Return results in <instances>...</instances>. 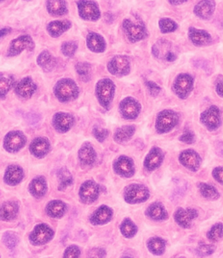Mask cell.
<instances>
[{
	"label": "cell",
	"instance_id": "cell-12",
	"mask_svg": "<svg viewBox=\"0 0 223 258\" xmlns=\"http://www.w3.org/2000/svg\"><path fill=\"white\" fill-rule=\"evenodd\" d=\"M27 141V137L23 132L20 131H12L4 139V148L10 154H15L25 147Z\"/></svg>",
	"mask_w": 223,
	"mask_h": 258
},
{
	"label": "cell",
	"instance_id": "cell-52",
	"mask_svg": "<svg viewBox=\"0 0 223 258\" xmlns=\"http://www.w3.org/2000/svg\"><path fill=\"white\" fill-rule=\"evenodd\" d=\"M106 256V250L104 248H93L88 252V256L93 257H105Z\"/></svg>",
	"mask_w": 223,
	"mask_h": 258
},
{
	"label": "cell",
	"instance_id": "cell-27",
	"mask_svg": "<svg viewBox=\"0 0 223 258\" xmlns=\"http://www.w3.org/2000/svg\"><path fill=\"white\" fill-rule=\"evenodd\" d=\"M216 9V2L212 0H203L198 2L194 8V14L203 20H208L212 18Z\"/></svg>",
	"mask_w": 223,
	"mask_h": 258
},
{
	"label": "cell",
	"instance_id": "cell-33",
	"mask_svg": "<svg viewBox=\"0 0 223 258\" xmlns=\"http://www.w3.org/2000/svg\"><path fill=\"white\" fill-rule=\"evenodd\" d=\"M36 63L45 72L53 71L56 66V59L47 50H44L38 54L36 58Z\"/></svg>",
	"mask_w": 223,
	"mask_h": 258
},
{
	"label": "cell",
	"instance_id": "cell-22",
	"mask_svg": "<svg viewBox=\"0 0 223 258\" xmlns=\"http://www.w3.org/2000/svg\"><path fill=\"white\" fill-rule=\"evenodd\" d=\"M188 36L192 44L198 47L207 46L212 43V36L205 30L198 29L195 27H190L188 31Z\"/></svg>",
	"mask_w": 223,
	"mask_h": 258
},
{
	"label": "cell",
	"instance_id": "cell-34",
	"mask_svg": "<svg viewBox=\"0 0 223 258\" xmlns=\"http://www.w3.org/2000/svg\"><path fill=\"white\" fill-rule=\"evenodd\" d=\"M46 9L48 14L53 17H61L68 14V4L63 0L46 1Z\"/></svg>",
	"mask_w": 223,
	"mask_h": 258
},
{
	"label": "cell",
	"instance_id": "cell-28",
	"mask_svg": "<svg viewBox=\"0 0 223 258\" xmlns=\"http://www.w3.org/2000/svg\"><path fill=\"white\" fill-rule=\"evenodd\" d=\"M146 217L154 221H164L169 217L167 209L161 202H154L145 211Z\"/></svg>",
	"mask_w": 223,
	"mask_h": 258
},
{
	"label": "cell",
	"instance_id": "cell-48",
	"mask_svg": "<svg viewBox=\"0 0 223 258\" xmlns=\"http://www.w3.org/2000/svg\"><path fill=\"white\" fill-rule=\"evenodd\" d=\"M81 256V250L76 245H71L63 252V257L78 258Z\"/></svg>",
	"mask_w": 223,
	"mask_h": 258
},
{
	"label": "cell",
	"instance_id": "cell-42",
	"mask_svg": "<svg viewBox=\"0 0 223 258\" xmlns=\"http://www.w3.org/2000/svg\"><path fill=\"white\" fill-rule=\"evenodd\" d=\"M158 26H159L161 32L163 34L176 32L179 27L176 22L168 18H161L159 22H158Z\"/></svg>",
	"mask_w": 223,
	"mask_h": 258
},
{
	"label": "cell",
	"instance_id": "cell-4",
	"mask_svg": "<svg viewBox=\"0 0 223 258\" xmlns=\"http://www.w3.org/2000/svg\"><path fill=\"white\" fill-rule=\"evenodd\" d=\"M122 27L131 43L142 41L148 36V32L144 23L141 20L133 21L125 18L122 23Z\"/></svg>",
	"mask_w": 223,
	"mask_h": 258
},
{
	"label": "cell",
	"instance_id": "cell-50",
	"mask_svg": "<svg viewBox=\"0 0 223 258\" xmlns=\"http://www.w3.org/2000/svg\"><path fill=\"white\" fill-rule=\"evenodd\" d=\"M215 251V247L213 245L211 244H203L199 246L197 248V252L198 256H207L213 254Z\"/></svg>",
	"mask_w": 223,
	"mask_h": 258
},
{
	"label": "cell",
	"instance_id": "cell-37",
	"mask_svg": "<svg viewBox=\"0 0 223 258\" xmlns=\"http://www.w3.org/2000/svg\"><path fill=\"white\" fill-rule=\"evenodd\" d=\"M197 186H198L201 195L205 199L209 200V201H216L220 198V193L218 190L211 184L200 181V182H198Z\"/></svg>",
	"mask_w": 223,
	"mask_h": 258
},
{
	"label": "cell",
	"instance_id": "cell-43",
	"mask_svg": "<svg viewBox=\"0 0 223 258\" xmlns=\"http://www.w3.org/2000/svg\"><path fill=\"white\" fill-rule=\"evenodd\" d=\"M170 46L171 43H169L167 41H159L153 46L152 51L153 54L156 58H161L162 52L163 53V57L165 59V56L167 55V53L170 52Z\"/></svg>",
	"mask_w": 223,
	"mask_h": 258
},
{
	"label": "cell",
	"instance_id": "cell-11",
	"mask_svg": "<svg viewBox=\"0 0 223 258\" xmlns=\"http://www.w3.org/2000/svg\"><path fill=\"white\" fill-rule=\"evenodd\" d=\"M101 193V186L94 180L84 181L79 188V198L84 204L91 205L97 202Z\"/></svg>",
	"mask_w": 223,
	"mask_h": 258
},
{
	"label": "cell",
	"instance_id": "cell-21",
	"mask_svg": "<svg viewBox=\"0 0 223 258\" xmlns=\"http://www.w3.org/2000/svg\"><path fill=\"white\" fill-rule=\"evenodd\" d=\"M164 158V153L160 148H152L143 161L145 169L148 172H154L156 169L160 168V166L163 164Z\"/></svg>",
	"mask_w": 223,
	"mask_h": 258
},
{
	"label": "cell",
	"instance_id": "cell-40",
	"mask_svg": "<svg viewBox=\"0 0 223 258\" xmlns=\"http://www.w3.org/2000/svg\"><path fill=\"white\" fill-rule=\"evenodd\" d=\"M14 79L13 75L1 73L0 74V98H5L14 87Z\"/></svg>",
	"mask_w": 223,
	"mask_h": 258
},
{
	"label": "cell",
	"instance_id": "cell-35",
	"mask_svg": "<svg viewBox=\"0 0 223 258\" xmlns=\"http://www.w3.org/2000/svg\"><path fill=\"white\" fill-rule=\"evenodd\" d=\"M136 132L135 125H126L118 128L114 134V141L118 144H124L130 141Z\"/></svg>",
	"mask_w": 223,
	"mask_h": 258
},
{
	"label": "cell",
	"instance_id": "cell-41",
	"mask_svg": "<svg viewBox=\"0 0 223 258\" xmlns=\"http://www.w3.org/2000/svg\"><path fill=\"white\" fill-rule=\"evenodd\" d=\"M75 70L79 77L84 82H88L91 80L92 75V66L88 62H79L75 66Z\"/></svg>",
	"mask_w": 223,
	"mask_h": 258
},
{
	"label": "cell",
	"instance_id": "cell-1",
	"mask_svg": "<svg viewBox=\"0 0 223 258\" xmlns=\"http://www.w3.org/2000/svg\"><path fill=\"white\" fill-rule=\"evenodd\" d=\"M54 94L55 98L62 103L72 102L79 97V86L75 80L68 78L61 79L57 82L54 87Z\"/></svg>",
	"mask_w": 223,
	"mask_h": 258
},
{
	"label": "cell",
	"instance_id": "cell-3",
	"mask_svg": "<svg viewBox=\"0 0 223 258\" xmlns=\"http://www.w3.org/2000/svg\"><path fill=\"white\" fill-rule=\"evenodd\" d=\"M180 122V116L174 110L165 109L158 114L156 118L155 129L159 135L169 133Z\"/></svg>",
	"mask_w": 223,
	"mask_h": 258
},
{
	"label": "cell",
	"instance_id": "cell-53",
	"mask_svg": "<svg viewBox=\"0 0 223 258\" xmlns=\"http://www.w3.org/2000/svg\"><path fill=\"white\" fill-rule=\"evenodd\" d=\"M222 172V167H216L212 171V177L215 179V181L220 184H222L223 182Z\"/></svg>",
	"mask_w": 223,
	"mask_h": 258
},
{
	"label": "cell",
	"instance_id": "cell-45",
	"mask_svg": "<svg viewBox=\"0 0 223 258\" xmlns=\"http://www.w3.org/2000/svg\"><path fill=\"white\" fill-rule=\"evenodd\" d=\"M79 45L75 41H64L61 45V52L66 57L75 56V54L77 52Z\"/></svg>",
	"mask_w": 223,
	"mask_h": 258
},
{
	"label": "cell",
	"instance_id": "cell-47",
	"mask_svg": "<svg viewBox=\"0 0 223 258\" xmlns=\"http://www.w3.org/2000/svg\"><path fill=\"white\" fill-rule=\"evenodd\" d=\"M109 134L110 132L107 129H104L99 126L93 127V135L98 142L103 143L106 141L108 137Z\"/></svg>",
	"mask_w": 223,
	"mask_h": 258
},
{
	"label": "cell",
	"instance_id": "cell-25",
	"mask_svg": "<svg viewBox=\"0 0 223 258\" xmlns=\"http://www.w3.org/2000/svg\"><path fill=\"white\" fill-rule=\"evenodd\" d=\"M24 178V171L23 168L17 164H12L8 167L4 176L5 183L10 186H18Z\"/></svg>",
	"mask_w": 223,
	"mask_h": 258
},
{
	"label": "cell",
	"instance_id": "cell-13",
	"mask_svg": "<svg viewBox=\"0 0 223 258\" xmlns=\"http://www.w3.org/2000/svg\"><path fill=\"white\" fill-rule=\"evenodd\" d=\"M142 107L140 102L133 97H127L120 102L119 111L125 120H135L141 113Z\"/></svg>",
	"mask_w": 223,
	"mask_h": 258
},
{
	"label": "cell",
	"instance_id": "cell-46",
	"mask_svg": "<svg viewBox=\"0 0 223 258\" xmlns=\"http://www.w3.org/2000/svg\"><path fill=\"white\" fill-rule=\"evenodd\" d=\"M3 242L9 249H14L18 246L19 238L14 232H6L3 236Z\"/></svg>",
	"mask_w": 223,
	"mask_h": 258
},
{
	"label": "cell",
	"instance_id": "cell-10",
	"mask_svg": "<svg viewBox=\"0 0 223 258\" xmlns=\"http://www.w3.org/2000/svg\"><path fill=\"white\" fill-rule=\"evenodd\" d=\"M78 11L79 15L83 20L88 22H97L102 16L99 5L95 1H78Z\"/></svg>",
	"mask_w": 223,
	"mask_h": 258
},
{
	"label": "cell",
	"instance_id": "cell-8",
	"mask_svg": "<svg viewBox=\"0 0 223 258\" xmlns=\"http://www.w3.org/2000/svg\"><path fill=\"white\" fill-rule=\"evenodd\" d=\"M54 237V231L51 227L49 226L48 224L41 223L36 224L33 230L30 233L29 241L31 244L33 246L40 247L47 244Z\"/></svg>",
	"mask_w": 223,
	"mask_h": 258
},
{
	"label": "cell",
	"instance_id": "cell-51",
	"mask_svg": "<svg viewBox=\"0 0 223 258\" xmlns=\"http://www.w3.org/2000/svg\"><path fill=\"white\" fill-rule=\"evenodd\" d=\"M179 141L185 143L187 145H192V144H194L195 142V136H194V134L193 132L187 131V132H185V133L180 136Z\"/></svg>",
	"mask_w": 223,
	"mask_h": 258
},
{
	"label": "cell",
	"instance_id": "cell-30",
	"mask_svg": "<svg viewBox=\"0 0 223 258\" xmlns=\"http://www.w3.org/2000/svg\"><path fill=\"white\" fill-rule=\"evenodd\" d=\"M28 189L32 197L36 199H41L47 192V181L43 176H37L31 181Z\"/></svg>",
	"mask_w": 223,
	"mask_h": 258
},
{
	"label": "cell",
	"instance_id": "cell-29",
	"mask_svg": "<svg viewBox=\"0 0 223 258\" xmlns=\"http://www.w3.org/2000/svg\"><path fill=\"white\" fill-rule=\"evenodd\" d=\"M19 206L18 202L9 201L0 204V220L9 222L18 217Z\"/></svg>",
	"mask_w": 223,
	"mask_h": 258
},
{
	"label": "cell",
	"instance_id": "cell-38",
	"mask_svg": "<svg viewBox=\"0 0 223 258\" xmlns=\"http://www.w3.org/2000/svg\"><path fill=\"white\" fill-rule=\"evenodd\" d=\"M57 177L59 181L58 189L61 191L65 190L68 186L73 184V177L69 171L66 168H62L57 172Z\"/></svg>",
	"mask_w": 223,
	"mask_h": 258
},
{
	"label": "cell",
	"instance_id": "cell-16",
	"mask_svg": "<svg viewBox=\"0 0 223 258\" xmlns=\"http://www.w3.org/2000/svg\"><path fill=\"white\" fill-rule=\"evenodd\" d=\"M179 162L184 168L195 172L200 168L202 159L198 152L188 149L180 153L179 155Z\"/></svg>",
	"mask_w": 223,
	"mask_h": 258
},
{
	"label": "cell",
	"instance_id": "cell-7",
	"mask_svg": "<svg viewBox=\"0 0 223 258\" xmlns=\"http://www.w3.org/2000/svg\"><path fill=\"white\" fill-rule=\"evenodd\" d=\"M35 47H36V44L32 36L27 34L21 35L10 41L6 56L9 58L18 56L24 50H29V51L34 50Z\"/></svg>",
	"mask_w": 223,
	"mask_h": 258
},
{
	"label": "cell",
	"instance_id": "cell-56",
	"mask_svg": "<svg viewBox=\"0 0 223 258\" xmlns=\"http://www.w3.org/2000/svg\"><path fill=\"white\" fill-rule=\"evenodd\" d=\"M176 59H177L176 54L172 52V51L167 53V55L165 56V59L168 62H174L175 60H176Z\"/></svg>",
	"mask_w": 223,
	"mask_h": 258
},
{
	"label": "cell",
	"instance_id": "cell-24",
	"mask_svg": "<svg viewBox=\"0 0 223 258\" xmlns=\"http://www.w3.org/2000/svg\"><path fill=\"white\" fill-rule=\"evenodd\" d=\"M79 160L84 167H90L97 161V152L93 145L89 142H85L79 149Z\"/></svg>",
	"mask_w": 223,
	"mask_h": 258
},
{
	"label": "cell",
	"instance_id": "cell-39",
	"mask_svg": "<svg viewBox=\"0 0 223 258\" xmlns=\"http://www.w3.org/2000/svg\"><path fill=\"white\" fill-rule=\"evenodd\" d=\"M120 231L125 238H133L137 234L138 229L135 223L129 218H126L122 221L120 225Z\"/></svg>",
	"mask_w": 223,
	"mask_h": 258
},
{
	"label": "cell",
	"instance_id": "cell-9",
	"mask_svg": "<svg viewBox=\"0 0 223 258\" xmlns=\"http://www.w3.org/2000/svg\"><path fill=\"white\" fill-rule=\"evenodd\" d=\"M107 70L116 77H124L130 74L131 64L129 57L118 54L112 57L107 63Z\"/></svg>",
	"mask_w": 223,
	"mask_h": 258
},
{
	"label": "cell",
	"instance_id": "cell-19",
	"mask_svg": "<svg viewBox=\"0 0 223 258\" xmlns=\"http://www.w3.org/2000/svg\"><path fill=\"white\" fill-rule=\"evenodd\" d=\"M37 90V85L32 78L25 77L14 84V92L18 97L23 99H29Z\"/></svg>",
	"mask_w": 223,
	"mask_h": 258
},
{
	"label": "cell",
	"instance_id": "cell-26",
	"mask_svg": "<svg viewBox=\"0 0 223 258\" xmlns=\"http://www.w3.org/2000/svg\"><path fill=\"white\" fill-rule=\"evenodd\" d=\"M86 44L92 52L103 53L106 50V41L103 36L97 32H88L86 37Z\"/></svg>",
	"mask_w": 223,
	"mask_h": 258
},
{
	"label": "cell",
	"instance_id": "cell-15",
	"mask_svg": "<svg viewBox=\"0 0 223 258\" xmlns=\"http://www.w3.org/2000/svg\"><path fill=\"white\" fill-rule=\"evenodd\" d=\"M113 169L116 174L124 178H130L135 174V165L133 159L125 155L118 157L114 161Z\"/></svg>",
	"mask_w": 223,
	"mask_h": 258
},
{
	"label": "cell",
	"instance_id": "cell-57",
	"mask_svg": "<svg viewBox=\"0 0 223 258\" xmlns=\"http://www.w3.org/2000/svg\"><path fill=\"white\" fill-rule=\"evenodd\" d=\"M187 2L188 1H186V0H183V1H173V0H172V1H169L170 4L172 5H180Z\"/></svg>",
	"mask_w": 223,
	"mask_h": 258
},
{
	"label": "cell",
	"instance_id": "cell-14",
	"mask_svg": "<svg viewBox=\"0 0 223 258\" xmlns=\"http://www.w3.org/2000/svg\"><path fill=\"white\" fill-rule=\"evenodd\" d=\"M200 121L209 132L218 129L221 123V111L216 106H211L200 115Z\"/></svg>",
	"mask_w": 223,
	"mask_h": 258
},
{
	"label": "cell",
	"instance_id": "cell-6",
	"mask_svg": "<svg viewBox=\"0 0 223 258\" xmlns=\"http://www.w3.org/2000/svg\"><path fill=\"white\" fill-rule=\"evenodd\" d=\"M194 80L189 74H180L176 76L172 84L174 93L180 99L185 100L189 98L194 90Z\"/></svg>",
	"mask_w": 223,
	"mask_h": 258
},
{
	"label": "cell",
	"instance_id": "cell-55",
	"mask_svg": "<svg viewBox=\"0 0 223 258\" xmlns=\"http://www.w3.org/2000/svg\"><path fill=\"white\" fill-rule=\"evenodd\" d=\"M12 32L11 27H3L0 29V39L4 38L5 36H8V35L10 34Z\"/></svg>",
	"mask_w": 223,
	"mask_h": 258
},
{
	"label": "cell",
	"instance_id": "cell-23",
	"mask_svg": "<svg viewBox=\"0 0 223 258\" xmlns=\"http://www.w3.org/2000/svg\"><path fill=\"white\" fill-rule=\"evenodd\" d=\"M30 153L37 159H43L50 151V142L45 137H36L29 145Z\"/></svg>",
	"mask_w": 223,
	"mask_h": 258
},
{
	"label": "cell",
	"instance_id": "cell-2",
	"mask_svg": "<svg viewBox=\"0 0 223 258\" xmlns=\"http://www.w3.org/2000/svg\"><path fill=\"white\" fill-rule=\"evenodd\" d=\"M115 84L111 79L106 78L97 82L95 93L99 104L106 111L111 108V103L115 98Z\"/></svg>",
	"mask_w": 223,
	"mask_h": 258
},
{
	"label": "cell",
	"instance_id": "cell-54",
	"mask_svg": "<svg viewBox=\"0 0 223 258\" xmlns=\"http://www.w3.org/2000/svg\"><path fill=\"white\" fill-rule=\"evenodd\" d=\"M222 78H220L219 80H217L216 81V85H215V89H216V92L218 94L219 97L222 98Z\"/></svg>",
	"mask_w": 223,
	"mask_h": 258
},
{
	"label": "cell",
	"instance_id": "cell-5",
	"mask_svg": "<svg viewBox=\"0 0 223 258\" xmlns=\"http://www.w3.org/2000/svg\"><path fill=\"white\" fill-rule=\"evenodd\" d=\"M123 195L124 202L128 204H141L149 199L150 190L143 184L132 183L124 188Z\"/></svg>",
	"mask_w": 223,
	"mask_h": 258
},
{
	"label": "cell",
	"instance_id": "cell-17",
	"mask_svg": "<svg viewBox=\"0 0 223 258\" xmlns=\"http://www.w3.org/2000/svg\"><path fill=\"white\" fill-rule=\"evenodd\" d=\"M75 119L72 114L59 111L54 114L52 119V125L58 133L64 134L69 132L75 125Z\"/></svg>",
	"mask_w": 223,
	"mask_h": 258
},
{
	"label": "cell",
	"instance_id": "cell-31",
	"mask_svg": "<svg viewBox=\"0 0 223 258\" xmlns=\"http://www.w3.org/2000/svg\"><path fill=\"white\" fill-rule=\"evenodd\" d=\"M72 27V23L68 20H54L48 23L46 31L53 38H58L68 32Z\"/></svg>",
	"mask_w": 223,
	"mask_h": 258
},
{
	"label": "cell",
	"instance_id": "cell-20",
	"mask_svg": "<svg viewBox=\"0 0 223 258\" xmlns=\"http://www.w3.org/2000/svg\"><path fill=\"white\" fill-rule=\"evenodd\" d=\"M114 215V211L110 206L102 205L91 215L89 221L95 226L105 225L111 222Z\"/></svg>",
	"mask_w": 223,
	"mask_h": 258
},
{
	"label": "cell",
	"instance_id": "cell-18",
	"mask_svg": "<svg viewBox=\"0 0 223 258\" xmlns=\"http://www.w3.org/2000/svg\"><path fill=\"white\" fill-rule=\"evenodd\" d=\"M198 217V212L194 208H177L174 213V220L183 229L191 228L192 223Z\"/></svg>",
	"mask_w": 223,
	"mask_h": 258
},
{
	"label": "cell",
	"instance_id": "cell-36",
	"mask_svg": "<svg viewBox=\"0 0 223 258\" xmlns=\"http://www.w3.org/2000/svg\"><path fill=\"white\" fill-rule=\"evenodd\" d=\"M167 243L160 237H152L146 242V247L154 256H162L166 251Z\"/></svg>",
	"mask_w": 223,
	"mask_h": 258
},
{
	"label": "cell",
	"instance_id": "cell-49",
	"mask_svg": "<svg viewBox=\"0 0 223 258\" xmlns=\"http://www.w3.org/2000/svg\"><path fill=\"white\" fill-rule=\"evenodd\" d=\"M145 85H146V89L148 90V93L152 97H158L160 94L162 88H161L158 84H156L154 81H146L145 82Z\"/></svg>",
	"mask_w": 223,
	"mask_h": 258
},
{
	"label": "cell",
	"instance_id": "cell-44",
	"mask_svg": "<svg viewBox=\"0 0 223 258\" xmlns=\"http://www.w3.org/2000/svg\"><path fill=\"white\" fill-rule=\"evenodd\" d=\"M222 224L217 223L207 231V238L210 242H216L221 240L222 238Z\"/></svg>",
	"mask_w": 223,
	"mask_h": 258
},
{
	"label": "cell",
	"instance_id": "cell-32",
	"mask_svg": "<svg viewBox=\"0 0 223 258\" xmlns=\"http://www.w3.org/2000/svg\"><path fill=\"white\" fill-rule=\"evenodd\" d=\"M68 211V206L63 201L54 200L48 202L45 206V213L49 217L53 219H61L63 218Z\"/></svg>",
	"mask_w": 223,
	"mask_h": 258
}]
</instances>
